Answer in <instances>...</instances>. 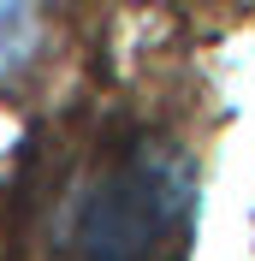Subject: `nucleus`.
I'll use <instances>...</instances> for the list:
<instances>
[{
  "label": "nucleus",
  "mask_w": 255,
  "mask_h": 261,
  "mask_svg": "<svg viewBox=\"0 0 255 261\" xmlns=\"http://www.w3.org/2000/svg\"><path fill=\"white\" fill-rule=\"evenodd\" d=\"M190 196V172L166 143H137L83 184L71 208V255L78 261H148L172 238Z\"/></svg>",
  "instance_id": "obj_1"
},
{
  "label": "nucleus",
  "mask_w": 255,
  "mask_h": 261,
  "mask_svg": "<svg viewBox=\"0 0 255 261\" xmlns=\"http://www.w3.org/2000/svg\"><path fill=\"white\" fill-rule=\"evenodd\" d=\"M42 48V0H0V77H18Z\"/></svg>",
  "instance_id": "obj_2"
}]
</instances>
